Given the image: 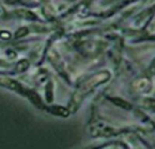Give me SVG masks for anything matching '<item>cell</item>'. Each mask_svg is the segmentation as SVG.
I'll return each instance as SVG.
<instances>
[{
  "label": "cell",
  "mask_w": 155,
  "mask_h": 149,
  "mask_svg": "<svg viewBox=\"0 0 155 149\" xmlns=\"http://www.w3.org/2000/svg\"><path fill=\"white\" fill-rule=\"evenodd\" d=\"M68 1H75V0H68Z\"/></svg>",
  "instance_id": "obj_6"
},
{
  "label": "cell",
  "mask_w": 155,
  "mask_h": 149,
  "mask_svg": "<svg viewBox=\"0 0 155 149\" xmlns=\"http://www.w3.org/2000/svg\"><path fill=\"white\" fill-rule=\"evenodd\" d=\"M142 106L155 112V99H144L142 101Z\"/></svg>",
  "instance_id": "obj_3"
},
{
  "label": "cell",
  "mask_w": 155,
  "mask_h": 149,
  "mask_svg": "<svg viewBox=\"0 0 155 149\" xmlns=\"http://www.w3.org/2000/svg\"><path fill=\"white\" fill-rule=\"evenodd\" d=\"M28 29L27 27H21V28H19V29L17 31V33H16L15 36H16L17 38H18V37H22V36H24L28 35Z\"/></svg>",
  "instance_id": "obj_5"
},
{
  "label": "cell",
  "mask_w": 155,
  "mask_h": 149,
  "mask_svg": "<svg viewBox=\"0 0 155 149\" xmlns=\"http://www.w3.org/2000/svg\"><path fill=\"white\" fill-rule=\"evenodd\" d=\"M15 14L18 17H21V18L27 19V20H36L38 18V17L33 12H31L29 10H27V9H19V10H17L15 12Z\"/></svg>",
  "instance_id": "obj_2"
},
{
  "label": "cell",
  "mask_w": 155,
  "mask_h": 149,
  "mask_svg": "<svg viewBox=\"0 0 155 149\" xmlns=\"http://www.w3.org/2000/svg\"><path fill=\"white\" fill-rule=\"evenodd\" d=\"M113 101H115V103H116L118 106H121V107H123V108H125V109H130V108H131L130 105L129 103L125 102L124 100L115 99V100H113Z\"/></svg>",
  "instance_id": "obj_4"
},
{
  "label": "cell",
  "mask_w": 155,
  "mask_h": 149,
  "mask_svg": "<svg viewBox=\"0 0 155 149\" xmlns=\"http://www.w3.org/2000/svg\"><path fill=\"white\" fill-rule=\"evenodd\" d=\"M133 87L136 92L146 93L150 88V80L149 78H140L133 83Z\"/></svg>",
  "instance_id": "obj_1"
}]
</instances>
